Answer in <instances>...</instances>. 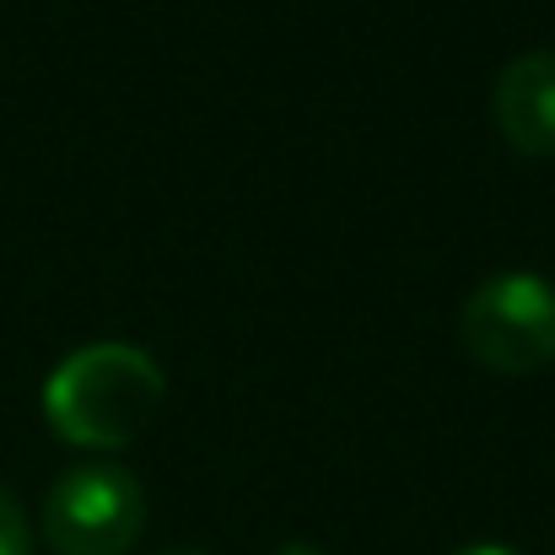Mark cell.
<instances>
[{
    "mask_svg": "<svg viewBox=\"0 0 555 555\" xmlns=\"http://www.w3.org/2000/svg\"><path fill=\"white\" fill-rule=\"evenodd\" d=\"M0 555H33L27 540V518H22V502L0 486Z\"/></svg>",
    "mask_w": 555,
    "mask_h": 555,
    "instance_id": "obj_5",
    "label": "cell"
},
{
    "mask_svg": "<svg viewBox=\"0 0 555 555\" xmlns=\"http://www.w3.org/2000/svg\"><path fill=\"white\" fill-rule=\"evenodd\" d=\"M168 377L163 367L125 340H98L70 351L43 383V421L70 448H130L163 415Z\"/></svg>",
    "mask_w": 555,
    "mask_h": 555,
    "instance_id": "obj_1",
    "label": "cell"
},
{
    "mask_svg": "<svg viewBox=\"0 0 555 555\" xmlns=\"http://www.w3.org/2000/svg\"><path fill=\"white\" fill-rule=\"evenodd\" d=\"M275 555H324V551H319V545H281Z\"/></svg>",
    "mask_w": 555,
    "mask_h": 555,
    "instance_id": "obj_7",
    "label": "cell"
},
{
    "mask_svg": "<svg viewBox=\"0 0 555 555\" xmlns=\"http://www.w3.org/2000/svg\"><path fill=\"white\" fill-rule=\"evenodd\" d=\"M464 351L491 372L524 377L555 362V286L545 275L507 270L469 292L459 313Z\"/></svg>",
    "mask_w": 555,
    "mask_h": 555,
    "instance_id": "obj_2",
    "label": "cell"
},
{
    "mask_svg": "<svg viewBox=\"0 0 555 555\" xmlns=\"http://www.w3.org/2000/svg\"><path fill=\"white\" fill-rule=\"evenodd\" d=\"M496 130L524 157H555V49H529L496 76Z\"/></svg>",
    "mask_w": 555,
    "mask_h": 555,
    "instance_id": "obj_4",
    "label": "cell"
},
{
    "mask_svg": "<svg viewBox=\"0 0 555 555\" xmlns=\"http://www.w3.org/2000/svg\"><path fill=\"white\" fill-rule=\"evenodd\" d=\"M38 524L54 555H130L146 534V491L119 464H76L49 486Z\"/></svg>",
    "mask_w": 555,
    "mask_h": 555,
    "instance_id": "obj_3",
    "label": "cell"
},
{
    "mask_svg": "<svg viewBox=\"0 0 555 555\" xmlns=\"http://www.w3.org/2000/svg\"><path fill=\"white\" fill-rule=\"evenodd\" d=\"M453 555H518V551H507V545H491V540H486V545H464V551H453Z\"/></svg>",
    "mask_w": 555,
    "mask_h": 555,
    "instance_id": "obj_6",
    "label": "cell"
},
{
    "mask_svg": "<svg viewBox=\"0 0 555 555\" xmlns=\"http://www.w3.org/2000/svg\"><path fill=\"white\" fill-rule=\"evenodd\" d=\"M157 555H210V551H189V545H179V551H157Z\"/></svg>",
    "mask_w": 555,
    "mask_h": 555,
    "instance_id": "obj_8",
    "label": "cell"
}]
</instances>
